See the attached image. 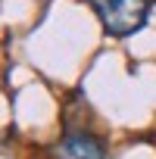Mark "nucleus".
I'll return each mask as SVG.
<instances>
[{"label":"nucleus","mask_w":156,"mask_h":159,"mask_svg":"<svg viewBox=\"0 0 156 159\" xmlns=\"http://www.w3.org/2000/svg\"><path fill=\"white\" fill-rule=\"evenodd\" d=\"M88 3L112 38H128L140 31L150 13V0H88Z\"/></svg>","instance_id":"1"},{"label":"nucleus","mask_w":156,"mask_h":159,"mask_svg":"<svg viewBox=\"0 0 156 159\" xmlns=\"http://www.w3.org/2000/svg\"><path fill=\"white\" fill-rule=\"evenodd\" d=\"M53 159H106L103 147L88 131H66L62 140L53 147Z\"/></svg>","instance_id":"2"}]
</instances>
